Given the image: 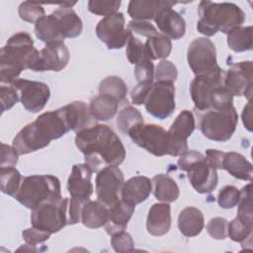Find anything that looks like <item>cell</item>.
<instances>
[{
  "label": "cell",
  "instance_id": "obj_7",
  "mask_svg": "<svg viewBox=\"0 0 253 253\" xmlns=\"http://www.w3.org/2000/svg\"><path fill=\"white\" fill-rule=\"evenodd\" d=\"M180 170L187 172L192 187L200 194L213 191L217 185L216 169L210 165L206 156L196 150H187L177 161Z\"/></svg>",
  "mask_w": 253,
  "mask_h": 253
},
{
  "label": "cell",
  "instance_id": "obj_23",
  "mask_svg": "<svg viewBox=\"0 0 253 253\" xmlns=\"http://www.w3.org/2000/svg\"><path fill=\"white\" fill-rule=\"evenodd\" d=\"M152 191V183L145 176H134L124 182L121 190V199L137 205L144 202Z\"/></svg>",
  "mask_w": 253,
  "mask_h": 253
},
{
  "label": "cell",
  "instance_id": "obj_44",
  "mask_svg": "<svg viewBox=\"0 0 253 253\" xmlns=\"http://www.w3.org/2000/svg\"><path fill=\"white\" fill-rule=\"evenodd\" d=\"M111 245L116 252H131L134 249V242L129 233L124 231L115 233L111 238Z\"/></svg>",
  "mask_w": 253,
  "mask_h": 253
},
{
  "label": "cell",
  "instance_id": "obj_30",
  "mask_svg": "<svg viewBox=\"0 0 253 253\" xmlns=\"http://www.w3.org/2000/svg\"><path fill=\"white\" fill-rule=\"evenodd\" d=\"M119 108V102L105 94H99L90 101L89 111L96 121H109L115 117Z\"/></svg>",
  "mask_w": 253,
  "mask_h": 253
},
{
  "label": "cell",
  "instance_id": "obj_8",
  "mask_svg": "<svg viewBox=\"0 0 253 253\" xmlns=\"http://www.w3.org/2000/svg\"><path fill=\"white\" fill-rule=\"evenodd\" d=\"M238 122V115L233 105L217 110L207 111L200 123V128L207 138L224 142L231 138Z\"/></svg>",
  "mask_w": 253,
  "mask_h": 253
},
{
  "label": "cell",
  "instance_id": "obj_27",
  "mask_svg": "<svg viewBox=\"0 0 253 253\" xmlns=\"http://www.w3.org/2000/svg\"><path fill=\"white\" fill-rule=\"evenodd\" d=\"M204 226V214L199 209L187 207L181 211L178 216V228L183 235L187 237L196 236L201 233Z\"/></svg>",
  "mask_w": 253,
  "mask_h": 253
},
{
  "label": "cell",
  "instance_id": "obj_12",
  "mask_svg": "<svg viewBox=\"0 0 253 253\" xmlns=\"http://www.w3.org/2000/svg\"><path fill=\"white\" fill-rule=\"evenodd\" d=\"M96 35L109 49H119L127 43L132 34L128 28H126L124 14L118 12L99 21Z\"/></svg>",
  "mask_w": 253,
  "mask_h": 253
},
{
  "label": "cell",
  "instance_id": "obj_34",
  "mask_svg": "<svg viewBox=\"0 0 253 253\" xmlns=\"http://www.w3.org/2000/svg\"><path fill=\"white\" fill-rule=\"evenodd\" d=\"M144 44L150 60L166 58L172 50L171 40L162 34L148 38Z\"/></svg>",
  "mask_w": 253,
  "mask_h": 253
},
{
  "label": "cell",
  "instance_id": "obj_37",
  "mask_svg": "<svg viewBox=\"0 0 253 253\" xmlns=\"http://www.w3.org/2000/svg\"><path fill=\"white\" fill-rule=\"evenodd\" d=\"M139 124H143V118L137 109L131 106H126L119 112L117 126L121 132L127 134L133 126Z\"/></svg>",
  "mask_w": 253,
  "mask_h": 253
},
{
  "label": "cell",
  "instance_id": "obj_15",
  "mask_svg": "<svg viewBox=\"0 0 253 253\" xmlns=\"http://www.w3.org/2000/svg\"><path fill=\"white\" fill-rule=\"evenodd\" d=\"M19 94L20 102L31 113L42 111L50 97L48 86L43 82L18 78L11 84Z\"/></svg>",
  "mask_w": 253,
  "mask_h": 253
},
{
  "label": "cell",
  "instance_id": "obj_41",
  "mask_svg": "<svg viewBox=\"0 0 253 253\" xmlns=\"http://www.w3.org/2000/svg\"><path fill=\"white\" fill-rule=\"evenodd\" d=\"M121 6L120 0H112V1H105V0H90L88 2V10L100 16H110L113 14L118 13V10Z\"/></svg>",
  "mask_w": 253,
  "mask_h": 253
},
{
  "label": "cell",
  "instance_id": "obj_40",
  "mask_svg": "<svg viewBox=\"0 0 253 253\" xmlns=\"http://www.w3.org/2000/svg\"><path fill=\"white\" fill-rule=\"evenodd\" d=\"M18 14L20 18L28 23H37L42 17L45 16L44 9L38 2L25 1L22 2L18 9Z\"/></svg>",
  "mask_w": 253,
  "mask_h": 253
},
{
  "label": "cell",
  "instance_id": "obj_26",
  "mask_svg": "<svg viewBox=\"0 0 253 253\" xmlns=\"http://www.w3.org/2000/svg\"><path fill=\"white\" fill-rule=\"evenodd\" d=\"M222 169L231 176L243 181H251L253 176V166L242 154L234 151L224 152L222 159Z\"/></svg>",
  "mask_w": 253,
  "mask_h": 253
},
{
  "label": "cell",
  "instance_id": "obj_45",
  "mask_svg": "<svg viewBox=\"0 0 253 253\" xmlns=\"http://www.w3.org/2000/svg\"><path fill=\"white\" fill-rule=\"evenodd\" d=\"M228 221L224 217L216 216L211 218L207 224V231L213 239L221 240L227 237Z\"/></svg>",
  "mask_w": 253,
  "mask_h": 253
},
{
  "label": "cell",
  "instance_id": "obj_48",
  "mask_svg": "<svg viewBox=\"0 0 253 253\" xmlns=\"http://www.w3.org/2000/svg\"><path fill=\"white\" fill-rule=\"evenodd\" d=\"M86 202L72 197L68 199L67 224H75L81 221V211Z\"/></svg>",
  "mask_w": 253,
  "mask_h": 253
},
{
  "label": "cell",
  "instance_id": "obj_1",
  "mask_svg": "<svg viewBox=\"0 0 253 253\" xmlns=\"http://www.w3.org/2000/svg\"><path fill=\"white\" fill-rule=\"evenodd\" d=\"M74 129V117L70 105L40 115L25 126L14 137L12 146L19 155L40 150L69 130Z\"/></svg>",
  "mask_w": 253,
  "mask_h": 253
},
{
  "label": "cell",
  "instance_id": "obj_53",
  "mask_svg": "<svg viewBox=\"0 0 253 253\" xmlns=\"http://www.w3.org/2000/svg\"><path fill=\"white\" fill-rule=\"evenodd\" d=\"M224 152L217 149H208L206 151V159L211 166L217 169H222V159Z\"/></svg>",
  "mask_w": 253,
  "mask_h": 253
},
{
  "label": "cell",
  "instance_id": "obj_54",
  "mask_svg": "<svg viewBox=\"0 0 253 253\" xmlns=\"http://www.w3.org/2000/svg\"><path fill=\"white\" fill-rule=\"evenodd\" d=\"M242 122L244 126L249 130L252 131V102L251 100L245 105L242 111Z\"/></svg>",
  "mask_w": 253,
  "mask_h": 253
},
{
  "label": "cell",
  "instance_id": "obj_47",
  "mask_svg": "<svg viewBox=\"0 0 253 253\" xmlns=\"http://www.w3.org/2000/svg\"><path fill=\"white\" fill-rule=\"evenodd\" d=\"M134 76L137 82H153L154 65L152 60L145 59L137 63L134 67Z\"/></svg>",
  "mask_w": 253,
  "mask_h": 253
},
{
  "label": "cell",
  "instance_id": "obj_52",
  "mask_svg": "<svg viewBox=\"0 0 253 253\" xmlns=\"http://www.w3.org/2000/svg\"><path fill=\"white\" fill-rule=\"evenodd\" d=\"M19 153L13 146L1 143V162L0 168L2 167H14L18 162Z\"/></svg>",
  "mask_w": 253,
  "mask_h": 253
},
{
  "label": "cell",
  "instance_id": "obj_25",
  "mask_svg": "<svg viewBox=\"0 0 253 253\" xmlns=\"http://www.w3.org/2000/svg\"><path fill=\"white\" fill-rule=\"evenodd\" d=\"M35 34L45 43L63 42L65 37L59 20L51 13L42 17L35 24Z\"/></svg>",
  "mask_w": 253,
  "mask_h": 253
},
{
  "label": "cell",
  "instance_id": "obj_46",
  "mask_svg": "<svg viewBox=\"0 0 253 253\" xmlns=\"http://www.w3.org/2000/svg\"><path fill=\"white\" fill-rule=\"evenodd\" d=\"M18 101H20L18 91L11 84H2L0 88L1 112L4 113L5 111L11 109Z\"/></svg>",
  "mask_w": 253,
  "mask_h": 253
},
{
  "label": "cell",
  "instance_id": "obj_31",
  "mask_svg": "<svg viewBox=\"0 0 253 253\" xmlns=\"http://www.w3.org/2000/svg\"><path fill=\"white\" fill-rule=\"evenodd\" d=\"M52 14L59 20L65 39L76 38L81 34L83 29L82 21L71 7L60 6Z\"/></svg>",
  "mask_w": 253,
  "mask_h": 253
},
{
  "label": "cell",
  "instance_id": "obj_11",
  "mask_svg": "<svg viewBox=\"0 0 253 253\" xmlns=\"http://www.w3.org/2000/svg\"><path fill=\"white\" fill-rule=\"evenodd\" d=\"M131 140L154 156L169 154L168 132L155 124H139L127 133Z\"/></svg>",
  "mask_w": 253,
  "mask_h": 253
},
{
  "label": "cell",
  "instance_id": "obj_39",
  "mask_svg": "<svg viewBox=\"0 0 253 253\" xmlns=\"http://www.w3.org/2000/svg\"><path fill=\"white\" fill-rule=\"evenodd\" d=\"M126 54L128 59V61L131 64L136 65L142 60L150 59L148 57V53L145 47V44L140 42L137 38H135L133 35L130 36L127 43H126Z\"/></svg>",
  "mask_w": 253,
  "mask_h": 253
},
{
  "label": "cell",
  "instance_id": "obj_22",
  "mask_svg": "<svg viewBox=\"0 0 253 253\" xmlns=\"http://www.w3.org/2000/svg\"><path fill=\"white\" fill-rule=\"evenodd\" d=\"M171 227V207L169 203H157L150 208L147 219L146 229L154 236L166 234Z\"/></svg>",
  "mask_w": 253,
  "mask_h": 253
},
{
  "label": "cell",
  "instance_id": "obj_18",
  "mask_svg": "<svg viewBox=\"0 0 253 253\" xmlns=\"http://www.w3.org/2000/svg\"><path fill=\"white\" fill-rule=\"evenodd\" d=\"M69 58V50L63 42L46 43L40 51L34 71H60L67 65Z\"/></svg>",
  "mask_w": 253,
  "mask_h": 253
},
{
  "label": "cell",
  "instance_id": "obj_20",
  "mask_svg": "<svg viewBox=\"0 0 253 253\" xmlns=\"http://www.w3.org/2000/svg\"><path fill=\"white\" fill-rule=\"evenodd\" d=\"M154 22L162 35L170 40H179L185 35V20L171 6L162 8L155 16Z\"/></svg>",
  "mask_w": 253,
  "mask_h": 253
},
{
  "label": "cell",
  "instance_id": "obj_19",
  "mask_svg": "<svg viewBox=\"0 0 253 253\" xmlns=\"http://www.w3.org/2000/svg\"><path fill=\"white\" fill-rule=\"evenodd\" d=\"M92 173V169L85 163L73 165L67 180V190L72 198L89 201L93 193Z\"/></svg>",
  "mask_w": 253,
  "mask_h": 253
},
{
  "label": "cell",
  "instance_id": "obj_28",
  "mask_svg": "<svg viewBox=\"0 0 253 253\" xmlns=\"http://www.w3.org/2000/svg\"><path fill=\"white\" fill-rule=\"evenodd\" d=\"M109 218V209L99 201H87L81 211V222L88 228L105 226Z\"/></svg>",
  "mask_w": 253,
  "mask_h": 253
},
{
  "label": "cell",
  "instance_id": "obj_33",
  "mask_svg": "<svg viewBox=\"0 0 253 253\" xmlns=\"http://www.w3.org/2000/svg\"><path fill=\"white\" fill-rule=\"evenodd\" d=\"M253 223L244 221L238 216L232 219L227 226V236L235 242H240L242 248L245 245L252 244Z\"/></svg>",
  "mask_w": 253,
  "mask_h": 253
},
{
  "label": "cell",
  "instance_id": "obj_49",
  "mask_svg": "<svg viewBox=\"0 0 253 253\" xmlns=\"http://www.w3.org/2000/svg\"><path fill=\"white\" fill-rule=\"evenodd\" d=\"M24 240L27 242L28 245L36 246L39 243H42L47 240L50 236L48 232L41 230L37 227L32 226L31 228H27L22 232Z\"/></svg>",
  "mask_w": 253,
  "mask_h": 253
},
{
  "label": "cell",
  "instance_id": "obj_24",
  "mask_svg": "<svg viewBox=\"0 0 253 253\" xmlns=\"http://www.w3.org/2000/svg\"><path fill=\"white\" fill-rule=\"evenodd\" d=\"M175 4L177 2L168 0H131L127 6V13L135 21L154 20L162 8L173 7Z\"/></svg>",
  "mask_w": 253,
  "mask_h": 253
},
{
  "label": "cell",
  "instance_id": "obj_36",
  "mask_svg": "<svg viewBox=\"0 0 253 253\" xmlns=\"http://www.w3.org/2000/svg\"><path fill=\"white\" fill-rule=\"evenodd\" d=\"M22 176L20 172L14 167L0 168V184L1 191L4 194L14 197L22 183Z\"/></svg>",
  "mask_w": 253,
  "mask_h": 253
},
{
  "label": "cell",
  "instance_id": "obj_50",
  "mask_svg": "<svg viewBox=\"0 0 253 253\" xmlns=\"http://www.w3.org/2000/svg\"><path fill=\"white\" fill-rule=\"evenodd\" d=\"M127 28L129 29L130 32H133L134 34L146 37L147 39L158 34L156 28L153 25H151L149 22H147V21L131 20L128 23V27Z\"/></svg>",
  "mask_w": 253,
  "mask_h": 253
},
{
  "label": "cell",
  "instance_id": "obj_4",
  "mask_svg": "<svg viewBox=\"0 0 253 253\" xmlns=\"http://www.w3.org/2000/svg\"><path fill=\"white\" fill-rule=\"evenodd\" d=\"M198 13L200 19L197 30L207 37H211L217 32L228 34L245 21V13L234 3L203 0L199 4Z\"/></svg>",
  "mask_w": 253,
  "mask_h": 253
},
{
  "label": "cell",
  "instance_id": "obj_29",
  "mask_svg": "<svg viewBox=\"0 0 253 253\" xmlns=\"http://www.w3.org/2000/svg\"><path fill=\"white\" fill-rule=\"evenodd\" d=\"M153 195L163 203H172L179 198L180 190L177 183L166 174H157L152 178Z\"/></svg>",
  "mask_w": 253,
  "mask_h": 253
},
{
  "label": "cell",
  "instance_id": "obj_43",
  "mask_svg": "<svg viewBox=\"0 0 253 253\" xmlns=\"http://www.w3.org/2000/svg\"><path fill=\"white\" fill-rule=\"evenodd\" d=\"M240 199V190L234 186L223 187L217 196V204L222 209H232L237 206Z\"/></svg>",
  "mask_w": 253,
  "mask_h": 253
},
{
  "label": "cell",
  "instance_id": "obj_38",
  "mask_svg": "<svg viewBox=\"0 0 253 253\" xmlns=\"http://www.w3.org/2000/svg\"><path fill=\"white\" fill-rule=\"evenodd\" d=\"M237 216L244 221L253 223L252 210V184L249 183L240 190V199L238 202Z\"/></svg>",
  "mask_w": 253,
  "mask_h": 253
},
{
  "label": "cell",
  "instance_id": "obj_35",
  "mask_svg": "<svg viewBox=\"0 0 253 253\" xmlns=\"http://www.w3.org/2000/svg\"><path fill=\"white\" fill-rule=\"evenodd\" d=\"M127 88L124 80L118 76H108L99 84V94L109 95L119 103L125 101Z\"/></svg>",
  "mask_w": 253,
  "mask_h": 253
},
{
  "label": "cell",
  "instance_id": "obj_51",
  "mask_svg": "<svg viewBox=\"0 0 253 253\" xmlns=\"http://www.w3.org/2000/svg\"><path fill=\"white\" fill-rule=\"evenodd\" d=\"M153 83L154 82H137L130 92L131 102L134 105L144 104Z\"/></svg>",
  "mask_w": 253,
  "mask_h": 253
},
{
  "label": "cell",
  "instance_id": "obj_13",
  "mask_svg": "<svg viewBox=\"0 0 253 253\" xmlns=\"http://www.w3.org/2000/svg\"><path fill=\"white\" fill-rule=\"evenodd\" d=\"M145 110L156 119L164 120L176 108L174 83L154 82L144 102Z\"/></svg>",
  "mask_w": 253,
  "mask_h": 253
},
{
  "label": "cell",
  "instance_id": "obj_3",
  "mask_svg": "<svg viewBox=\"0 0 253 253\" xmlns=\"http://www.w3.org/2000/svg\"><path fill=\"white\" fill-rule=\"evenodd\" d=\"M40 51L34 46L32 37L26 32H19L7 41L0 50L1 84H12L24 69L34 71Z\"/></svg>",
  "mask_w": 253,
  "mask_h": 253
},
{
  "label": "cell",
  "instance_id": "obj_2",
  "mask_svg": "<svg viewBox=\"0 0 253 253\" xmlns=\"http://www.w3.org/2000/svg\"><path fill=\"white\" fill-rule=\"evenodd\" d=\"M75 144L84 154L85 164L93 172H99L107 166H119L126 158L124 144L106 125H94L76 132Z\"/></svg>",
  "mask_w": 253,
  "mask_h": 253
},
{
  "label": "cell",
  "instance_id": "obj_16",
  "mask_svg": "<svg viewBox=\"0 0 253 253\" xmlns=\"http://www.w3.org/2000/svg\"><path fill=\"white\" fill-rule=\"evenodd\" d=\"M223 86L232 96H245L251 100L253 86L252 61H240L224 71Z\"/></svg>",
  "mask_w": 253,
  "mask_h": 253
},
{
  "label": "cell",
  "instance_id": "obj_42",
  "mask_svg": "<svg viewBox=\"0 0 253 253\" xmlns=\"http://www.w3.org/2000/svg\"><path fill=\"white\" fill-rule=\"evenodd\" d=\"M178 71L176 66L169 60H161L155 70H154V79L155 82H169L174 83L177 79Z\"/></svg>",
  "mask_w": 253,
  "mask_h": 253
},
{
  "label": "cell",
  "instance_id": "obj_32",
  "mask_svg": "<svg viewBox=\"0 0 253 253\" xmlns=\"http://www.w3.org/2000/svg\"><path fill=\"white\" fill-rule=\"evenodd\" d=\"M227 35V45L235 52L251 50L253 46L252 26L237 27Z\"/></svg>",
  "mask_w": 253,
  "mask_h": 253
},
{
  "label": "cell",
  "instance_id": "obj_17",
  "mask_svg": "<svg viewBox=\"0 0 253 253\" xmlns=\"http://www.w3.org/2000/svg\"><path fill=\"white\" fill-rule=\"evenodd\" d=\"M195 129V118L191 111H182L170 128L167 130L169 137V154L180 156L188 150L187 139Z\"/></svg>",
  "mask_w": 253,
  "mask_h": 253
},
{
  "label": "cell",
  "instance_id": "obj_9",
  "mask_svg": "<svg viewBox=\"0 0 253 253\" xmlns=\"http://www.w3.org/2000/svg\"><path fill=\"white\" fill-rule=\"evenodd\" d=\"M68 199L62 198L59 201L45 202L32 210V226L41 230L55 233L67 225Z\"/></svg>",
  "mask_w": 253,
  "mask_h": 253
},
{
  "label": "cell",
  "instance_id": "obj_10",
  "mask_svg": "<svg viewBox=\"0 0 253 253\" xmlns=\"http://www.w3.org/2000/svg\"><path fill=\"white\" fill-rule=\"evenodd\" d=\"M187 60L195 75H216L223 70L217 64L213 42L206 37L195 39L190 43Z\"/></svg>",
  "mask_w": 253,
  "mask_h": 253
},
{
  "label": "cell",
  "instance_id": "obj_21",
  "mask_svg": "<svg viewBox=\"0 0 253 253\" xmlns=\"http://www.w3.org/2000/svg\"><path fill=\"white\" fill-rule=\"evenodd\" d=\"M109 218L105 229L109 235L124 231L131 218L135 206L120 199L116 204L109 207Z\"/></svg>",
  "mask_w": 253,
  "mask_h": 253
},
{
  "label": "cell",
  "instance_id": "obj_5",
  "mask_svg": "<svg viewBox=\"0 0 253 253\" xmlns=\"http://www.w3.org/2000/svg\"><path fill=\"white\" fill-rule=\"evenodd\" d=\"M224 71L216 75H196L190 85L195 108L202 112L232 105L233 96L223 86Z\"/></svg>",
  "mask_w": 253,
  "mask_h": 253
},
{
  "label": "cell",
  "instance_id": "obj_14",
  "mask_svg": "<svg viewBox=\"0 0 253 253\" xmlns=\"http://www.w3.org/2000/svg\"><path fill=\"white\" fill-rule=\"evenodd\" d=\"M124 182V174L118 166H107L100 170L96 176L98 201L108 208L116 204L121 198Z\"/></svg>",
  "mask_w": 253,
  "mask_h": 253
},
{
  "label": "cell",
  "instance_id": "obj_6",
  "mask_svg": "<svg viewBox=\"0 0 253 253\" xmlns=\"http://www.w3.org/2000/svg\"><path fill=\"white\" fill-rule=\"evenodd\" d=\"M60 181L52 175H32L23 178L19 190L14 195L19 203L28 209H35L45 202L59 201Z\"/></svg>",
  "mask_w": 253,
  "mask_h": 253
}]
</instances>
